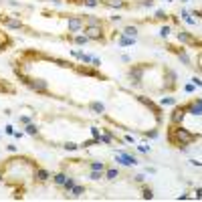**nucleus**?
Segmentation results:
<instances>
[{
  "label": "nucleus",
  "instance_id": "nucleus-1",
  "mask_svg": "<svg viewBox=\"0 0 202 202\" xmlns=\"http://www.w3.org/2000/svg\"><path fill=\"white\" fill-rule=\"evenodd\" d=\"M172 134H176V138L174 135H170V142L172 144H176L178 148H182V146H188L194 142V134H190L188 130H184L182 125L180 127H176V130H172Z\"/></svg>",
  "mask_w": 202,
  "mask_h": 202
},
{
  "label": "nucleus",
  "instance_id": "nucleus-2",
  "mask_svg": "<svg viewBox=\"0 0 202 202\" xmlns=\"http://www.w3.org/2000/svg\"><path fill=\"white\" fill-rule=\"evenodd\" d=\"M16 73L20 75V79H22V83H26L29 87H33L34 91H39V93H45V91L49 89V83L45 81V79H30V77H24V75H22L20 71H16Z\"/></svg>",
  "mask_w": 202,
  "mask_h": 202
},
{
  "label": "nucleus",
  "instance_id": "nucleus-3",
  "mask_svg": "<svg viewBox=\"0 0 202 202\" xmlns=\"http://www.w3.org/2000/svg\"><path fill=\"white\" fill-rule=\"evenodd\" d=\"M83 24H85V18L83 16H71L67 20V26H69V33H79L83 29Z\"/></svg>",
  "mask_w": 202,
  "mask_h": 202
},
{
  "label": "nucleus",
  "instance_id": "nucleus-4",
  "mask_svg": "<svg viewBox=\"0 0 202 202\" xmlns=\"http://www.w3.org/2000/svg\"><path fill=\"white\" fill-rule=\"evenodd\" d=\"M85 37L93 41H103V30L101 26H85Z\"/></svg>",
  "mask_w": 202,
  "mask_h": 202
},
{
  "label": "nucleus",
  "instance_id": "nucleus-5",
  "mask_svg": "<svg viewBox=\"0 0 202 202\" xmlns=\"http://www.w3.org/2000/svg\"><path fill=\"white\" fill-rule=\"evenodd\" d=\"M188 111H186V105L184 107H176V109L172 111V123L174 125H178V123H182L184 121V115H186Z\"/></svg>",
  "mask_w": 202,
  "mask_h": 202
},
{
  "label": "nucleus",
  "instance_id": "nucleus-6",
  "mask_svg": "<svg viewBox=\"0 0 202 202\" xmlns=\"http://www.w3.org/2000/svg\"><path fill=\"white\" fill-rule=\"evenodd\" d=\"M144 73H146V67H134V69L130 71V79H131L134 83H142Z\"/></svg>",
  "mask_w": 202,
  "mask_h": 202
},
{
  "label": "nucleus",
  "instance_id": "nucleus-7",
  "mask_svg": "<svg viewBox=\"0 0 202 202\" xmlns=\"http://www.w3.org/2000/svg\"><path fill=\"white\" fill-rule=\"evenodd\" d=\"M117 162L119 164H125V166H131V164H138V160L134 158V156H130V154H125V152H119V156H117Z\"/></svg>",
  "mask_w": 202,
  "mask_h": 202
},
{
  "label": "nucleus",
  "instance_id": "nucleus-8",
  "mask_svg": "<svg viewBox=\"0 0 202 202\" xmlns=\"http://www.w3.org/2000/svg\"><path fill=\"white\" fill-rule=\"evenodd\" d=\"M34 178L39 180V182H47V180L51 178V174H49L47 170H43V168H37L34 170Z\"/></svg>",
  "mask_w": 202,
  "mask_h": 202
},
{
  "label": "nucleus",
  "instance_id": "nucleus-9",
  "mask_svg": "<svg viewBox=\"0 0 202 202\" xmlns=\"http://www.w3.org/2000/svg\"><path fill=\"white\" fill-rule=\"evenodd\" d=\"M4 24L8 26V29H16V30H20V29L24 26L20 20H14V18H6V20H4Z\"/></svg>",
  "mask_w": 202,
  "mask_h": 202
},
{
  "label": "nucleus",
  "instance_id": "nucleus-10",
  "mask_svg": "<svg viewBox=\"0 0 202 202\" xmlns=\"http://www.w3.org/2000/svg\"><path fill=\"white\" fill-rule=\"evenodd\" d=\"M101 2L107 4V6H113V8H123V6H125L123 0H101Z\"/></svg>",
  "mask_w": 202,
  "mask_h": 202
},
{
  "label": "nucleus",
  "instance_id": "nucleus-11",
  "mask_svg": "<svg viewBox=\"0 0 202 202\" xmlns=\"http://www.w3.org/2000/svg\"><path fill=\"white\" fill-rule=\"evenodd\" d=\"M178 41H180V43H196V41H194L190 34H186L184 30H182V33H178Z\"/></svg>",
  "mask_w": 202,
  "mask_h": 202
},
{
  "label": "nucleus",
  "instance_id": "nucleus-12",
  "mask_svg": "<svg viewBox=\"0 0 202 202\" xmlns=\"http://www.w3.org/2000/svg\"><path fill=\"white\" fill-rule=\"evenodd\" d=\"M77 71L81 73V75H93V77H99V73L93 71V69H89V67H79Z\"/></svg>",
  "mask_w": 202,
  "mask_h": 202
},
{
  "label": "nucleus",
  "instance_id": "nucleus-13",
  "mask_svg": "<svg viewBox=\"0 0 202 202\" xmlns=\"http://www.w3.org/2000/svg\"><path fill=\"white\" fill-rule=\"evenodd\" d=\"M91 111H95V113H103V111H105V107H103V103H99V101H93L91 105Z\"/></svg>",
  "mask_w": 202,
  "mask_h": 202
},
{
  "label": "nucleus",
  "instance_id": "nucleus-14",
  "mask_svg": "<svg viewBox=\"0 0 202 202\" xmlns=\"http://www.w3.org/2000/svg\"><path fill=\"white\" fill-rule=\"evenodd\" d=\"M123 34H125V37H131V39H135L138 29H135V26H125V29H123Z\"/></svg>",
  "mask_w": 202,
  "mask_h": 202
},
{
  "label": "nucleus",
  "instance_id": "nucleus-15",
  "mask_svg": "<svg viewBox=\"0 0 202 202\" xmlns=\"http://www.w3.org/2000/svg\"><path fill=\"white\" fill-rule=\"evenodd\" d=\"M134 41L135 39H131V37H119V45H123V47H131V45H134Z\"/></svg>",
  "mask_w": 202,
  "mask_h": 202
},
{
  "label": "nucleus",
  "instance_id": "nucleus-16",
  "mask_svg": "<svg viewBox=\"0 0 202 202\" xmlns=\"http://www.w3.org/2000/svg\"><path fill=\"white\" fill-rule=\"evenodd\" d=\"M85 26H101V20L95 18V16H87V24Z\"/></svg>",
  "mask_w": 202,
  "mask_h": 202
},
{
  "label": "nucleus",
  "instance_id": "nucleus-17",
  "mask_svg": "<svg viewBox=\"0 0 202 202\" xmlns=\"http://www.w3.org/2000/svg\"><path fill=\"white\" fill-rule=\"evenodd\" d=\"M117 176H119V172H117L115 168H111V170H107V172H105V178L107 180H115Z\"/></svg>",
  "mask_w": 202,
  "mask_h": 202
},
{
  "label": "nucleus",
  "instance_id": "nucleus-18",
  "mask_svg": "<svg viewBox=\"0 0 202 202\" xmlns=\"http://www.w3.org/2000/svg\"><path fill=\"white\" fill-rule=\"evenodd\" d=\"M26 134H30V135H39V127L34 123H29L26 125Z\"/></svg>",
  "mask_w": 202,
  "mask_h": 202
},
{
  "label": "nucleus",
  "instance_id": "nucleus-19",
  "mask_svg": "<svg viewBox=\"0 0 202 202\" xmlns=\"http://www.w3.org/2000/svg\"><path fill=\"white\" fill-rule=\"evenodd\" d=\"M63 186H65V190H67V192H71V190H73V186H75V180H73V178H67Z\"/></svg>",
  "mask_w": 202,
  "mask_h": 202
},
{
  "label": "nucleus",
  "instance_id": "nucleus-20",
  "mask_svg": "<svg viewBox=\"0 0 202 202\" xmlns=\"http://www.w3.org/2000/svg\"><path fill=\"white\" fill-rule=\"evenodd\" d=\"M83 192H85V188H83V186H73V190H71L73 196H81Z\"/></svg>",
  "mask_w": 202,
  "mask_h": 202
},
{
  "label": "nucleus",
  "instance_id": "nucleus-21",
  "mask_svg": "<svg viewBox=\"0 0 202 202\" xmlns=\"http://www.w3.org/2000/svg\"><path fill=\"white\" fill-rule=\"evenodd\" d=\"M65 180H67V176H65V174H57V176H55V184H59V186H63V184H65Z\"/></svg>",
  "mask_w": 202,
  "mask_h": 202
},
{
  "label": "nucleus",
  "instance_id": "nucleus-22",
  "mask_svg": "<svg viewBox=\"0 0 202 202\" xmlns=\"http://www.w3.org/2000/svg\"><path fill=\"white\" fill-rule=\"evenodd\" d=\"M91 170H101V172H105V164H103V162H93Z\"/></svg>",
  "mask_w": 202,
  "mask_h": 202
},
{
  "label": "nucleus",
  "instance_id": "nucleus-23",
  "mask_svg": "<svg viewBox=\"0 0 202 202\" xmlns=\"http://www.w3.org/2000/svg\"><path fill=\"white\" fill-rule=\"evenodd\" d=\"M103 178V172H101V170H93L91 172V180H101Z\"/></svg>",
  "mask_w": 202,
  "mask_h": 202
},
{
  "label": "nucleus",
  "instance_id": "nucleus-24",
  "mask_svg": "<svg viewBox=\"0 0 202 202\" xmlns=\"http://www.w3.org/2000/svg\"><path fill=\"white\" fill-rule=\"evenodd\" d=\"M87 41H89V39H87L85 34H79V37H75V43H77V45H85Z\"/></svg>",
  "mask_w": 202,
  "mask_h": 202
},
{
  "label": "nucleus",
  "instance_id": "nucleus-25",
  "mask_svg": "<svg viewBox=\"0 0 202 202\" xmlns=\"http://www.w3.org/2000/svg\"><path fill=\"white\" fill-rule=\"evenodd\" d=\"M63 148L67 150V152H73V150H77V148H79V146H77V144H73V142H67V144L63 146Z\"/></svg>",
  "mask_w": 202,
  "mask_h": 202
},
{
  "label": "nucleus",
  "instance_id": "nucleus-26",
  "mask_svg": "<svg viewBox=\"0 0 202 202\" xmlns=\"http://www.w3.org/2000/svg\"><path fill=\"white\" fill-rule=\"evenodd\" d=\"M144 198H146V200H152V198H154V194H152V188H144Z\"/></svg>",
  "mask_w": 202,
  "mask_h": 202
},
{
  "label": "nucleus",
  "instance_id": "nucleus-27",
  "mask_svg": "<svg viewBox=\"0 0 202 202\" xmlns=\"http://www.w3.org/2000/svg\"><path fill=\"white\" fill-rule=\"evenodd\" d=\"M172 103H174L172 97H164V99H162V105H172Z\"/></svg>",
  "mask_w": 202,
  "mask_h": 202
},
{
  "label": "nucleus",
  "instance_id": "nucleus-28",
  "mask_svg": "<svg viewBox=\"0 0 202 202\" xmlns=\"http://www.w3.org/2000/svg\"><path fill=\"white\" fill-rule=\"evenodd\" d=\"M160 34H162V37H168V34H170V26H162Z\"/></svg>",
  "mask_w": 202,
  "mask_h": 202
},
{
  "label": "nucleus",
  "instance_id": "nucleus-29",
  "mask_svg": "<svg viewBox=\"0 0 202 202\" xmlns=\"http://www.w3.org/2000/svg\"><path fill=\"white\" fill-rule=\"evenodd\" d=\"M180 61H184L186 65H190V59H188V55H186V53H180Z\"/></svg>",
  "mask_w": 202,
  "mask_h": 202
},
{
  "label": "nucleus",
  "instance_id": "nucleus-30",
  "mask_svg": "<svg viewBox=\"0 0 202 202\" xmlns=\"http://www.w3.org/2000/svg\"><path fill=\"white\" fill-rule=\"evenodd\" d=\"M182 16H184V20H186L188 24H194V18H190V16H188L186 12H182Z\"/></svg>",
  "mask_w": 202,
  "mask_h": 202
},
{
  "label": "nucleus",
  "instance_id": "nucleus-31",
  "mask_svg": "<svg viewBox=\"0 0 202 202\" xmlns=\"http://www.w3.org/2000/svg\"><path fill=\"white\" fill-rule=\"evenodd\" d=\"M85 4L87 6H97V4H99V0H85Z\"/></svg>",
  "mask_w": 202,
  "mask_h": 202
},
{
  "label": "nucleus",
  "instance_id": "nucleus-32",
  "mask_svg": "<svg viewBox=\"0 0 202 202\" xmlns=\"http://www.w3.org/2000/svg\"><path fill=\"white\" fill-rule=\"evenodd\" d=\"M144 180H146V176H144V174H138V176H135V182H138V184H142Z\"/></svg>",
  "mask_w": 202,
  "mask_h": 202
},
{
  "label": "nucleus",
  "instance_id": "nucleus-33",
  "mask_svg": "<svg viewBox=\"0 0 202 202\" xmlns=\"http://www.w3.org/2000/svg\"><path fill=\"white\" fill-rule=\"evenodd\" d=\"M156 18H160V20H164V18H166V14H164L162 10H158V12H156Z\"/></svg>",
  "mask_w": 202,
  "mask_h": 202
},
{
  "label": "nucleus",
  "instance_id": "nucleus-34",
  "mask_svg": "<svg viewBox=\"0 0 202 202\" xmlns=\"http://www.w3.org/2000/svg\"><path fill=\"white\" fill-rule=\"evenodd\" d=\"M91 134H93V138H99V130H97V127H91Z\"/></svg>",
  "mask_w": 202,
  "mask_h": 202
},
{
  "label": "nucleus",
  "instance_id": "nucleus-35",
  "mask_svg": "<svg viewBox=\"0 0 202 202\" xmlns=\"http://www.w3.org/2000/svg\"><path fill=\"white\" fill-rule=\"evenodd\" d=\"M194 194H196V198H202V188H196V192H194Z\"/></svg>",
  "mask_w": 202,
  "mask_h": 202
},
{
  "label": "nucleus",
  "instance_id": "nucleus-36",
  "mask_svg": "<svg viewBox=\"0 0 202 202\" xmlns=\"http://www.w3.org/2000/svg\"><path fill=\"white\" fill-rule=\"evenodd\" d=\"M140 150L144 152V154H148V152H150V148H148V146H140Z\"/></svg>",
  "mask_w": 202,
  "mask_h": 202
},
{
  "label": "nucleus",
  "instance_id": "nucleus-37",
  "mask_svg": "<svg viewBox=\"0 0 202 202\" xmlns=\"http://www.w3.org/2000/svg\"><path fill=\"white\" fill-rule=\"evenodd\" d=\"M0 18H2V16H0Z\"/></svg>",
  "mask_w": 202,
  "mask_h": 202
}]
</instances>
